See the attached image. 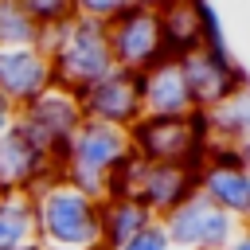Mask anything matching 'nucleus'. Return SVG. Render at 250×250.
Segmentation results:
<instances>
[{
	"label": "nucleus",
	"instance_id": "1",
	"mask_svg": "<svg viewBox=\"0 0 250 250\" xmlns=\"http://www.w3.org/2000/svg\"><path fill=\"white\" fill-rule=\"evenodd\" d=\"M39 51L51 62L55 86L74 94V98L113 70L105 23H94V20L78 16V12L70 20H62V23H55V27H43L39 31Z\"/></svg>",
	"mask_w": 250,
	"mask_h": 250
},
{
	"label": "nucleus",
	"instance_id": "2",
	"mask_svg": "<svg viewBox=\"0 0 250 250\" xmlns=\"http://www.w3.org/2000/svg\"><path fill=\"white\" fill-rule=\"evenodd\" d=\"M31 223L43 250H102L98 199L66 180H51L31 195Z\"/></svg>",
	"mask_w": 250,
	"mask_h": 250
},
{
	"label": "nucleus",
	"instance_id": "3",
	"mask_svg": "<svg viewBox=\"0 0 250 250\" xmlns=\"http://www.w3.org/2000/svg\"><path fill=\"white\" fill-rule=\"evenodd\" d=\"M129 156H133V148H129V133L125 129L82 121L78 133L70 137V145L59 156V180H66L70 188L102 199L109 180L117 176V168Z\"/></svg>",
	"mask_w": 250,
	"mask_h": 250
},
{
	"label": "nucleus",
	"instance_id": "4",
	"mask_svg": "<svg viewBox=\"0 0 250 250\" xmlns=\"http://www.w3.org/2000/svg\"><path fill=\"white\" fill-rule=\"evenodd\" d=\"M207 117L188 113V117H141L129 129V148L133 156L148 164H195L207 152Z\"/></svg>",
	"mask_w": 250,
	"mask_h": 250
},
{
	"label": "nucleus",
	"instance_id": "5",
	"mask_svg": "<svg viewBox=\"0 0 250 250\" xmlns=\"http://www.w3.org/2000/svg\"><path fill=\"white\" fill-rule=\"evenodd\" d=\"M105 35H109V55H113L117 70L145 74L148 66L168 59L164 31H160V12L148 0H125L121 12L105 23Z\"/></svg>",
	"mask_w": 250,
	"mask_h": 250
},
{
	"label": "nucleus",
	"instance_id": "6",
	"mask_svg": "<svg viewBox=\"0 0 250 250\" xmlns=\"http://www.w3.org/2000/svg\"><path fill=\"white\" fill-rule=\"evenodd\" d=\"M195 191L219 207L223 215H230L234 223H250V180L246 168L238 160V148L227 145H207L199 168H195Z\"/></svg>",
	"mask_w": 250,
	"mask_h": 250
},
{
	"label": "nucleus",
	"instance_id": "7",
	"mask_svg": "<svg viewBox=\"0 0 250 250\" xmlns=\"http://www.w3.org/2000/svg\"><path fill=\"white\" fill-rule=\"evenodd\" d=\"M51 180H59V164L35 145V137L20 121H12L0 133V195L31 199Z\"/></svg>",
	"mask_w": 250,
	"mask_h": 250
},
{
	"label": "nucleus",
	"instance_id": "8",
	"mask_svg": "<svg viewBox=\"0 0 250 250\" xmlns=\"http://www.w3.org/2000/svg\"><path fill=\"white\" fill-rule=\"evenodd\" d=\"M180 70H184L188 98H191L195 113H211L230 94H238L242 86H250V74H246V66L234 55H215V51H203V47H195L191 55H184Z\"/></svg>",
	"mask_w": 250,
	"mask_h": 250
},
{
	"label": "nucleus",
	"instance_id": "9",
	"mask_svg": "<svg viewBox=\"0 0 250 250\" xmlns=\"http://www.w3.org/2000/svg\"><path fill=\"white\" fill-rule=\"evenodd\" d=\"M160 227H164L168 242L180 246V250H227L242 223H234L230 215H223L219 207H211V203L195 191V195L184 199L176 211H168V215L160 219Z\"/></svg>",
	"mask_w": 250,
	"mask_h": 250
},
{
	"label": "nucleus",
	"instance_id": "10",
	"mask_svg": "<svg viewBox=\"0 0 250 250\" xmlns=\"http://www.w3.org/2000/svg\"><path fill=\"white\" fill-rule=\"evenodd\" d=\"M16 121L35 137V145L59 164V156H62V148L70 145V137L78 133V125L86 121L82 117V105H78V98L74 94H66V90H59V86H51L47 94H39L31 105H23L20 113H16Z\"/></svg>",
	"mask_w": 250,
	"mask_h": 250
},
{
	"label": "nucleus",
	"instance_id": "11",
	"mask_svg": "<svg viewBox=\"0 0 250 250\" xmlns=\"http://www.w3.org/2000/svg\"><path fill=\"white\" fill-rule=\"evenodd\" d=\"M82 117L98 121V125H113V129H133L145 117V102H141V74L129 70H109L102 82H94L90 90L78 94Z\"/></svg>",
	"mask_w": 250,
	"mask_h": 250
},
{
	"label": "nucleus",
	"instance_id": "12",
	"mask_svg": "<svg viewBox=\"0 0 250 250\" xmlns=\"http://www.w3.org/2000/svg\"><path fill=\"white\" fill-rule=\"evenodd\" d=\"M55 86L51 62L39 47H0V98L20 113Z\"/></svg>",
	"mask_w": 250,
	"mask_h": 250
},
{
	"label": "nucleus",
	"instance_id": "13",
	"mask_svg": "<svg viewBox=\"0 0 250 250\" xmlns=\"http://www.w3.org/2000/svg\"><path fill=\"white\" fill-rule=\"evenodd\" d=\"M141 102H145V117H188V113H195L180 59H160L156 66H148L141 74Z\"/></svg>",
	"mask_w": 250,
	"mask_h": 250
},
{
	"label": "nucleus",
	"instance_id": "14",
	"mask_svg": "<svg viewBox=\"0 0 250 250\" xmlns=\"http://www.w3.org/2000/svg\"><path fill=\"white\" fill-rule=\"evenodd\" d=\"M98 219H102V250H117L125 238L156 223L133 195H105L98 199Z\"/></svg>",
	"mask_w": 250,
	"mask_h": 250
},
{
	"label": "nucleus",
	"instance_id": "15",
	"mask_svg": "<svg viewBox=\"0 0 250 250\" xmlns=\"http://www.w3.org/2000/svg\"><path fill=\"white\" fill-rule=\"evenodd\" d=\"M207 117V141L211 145H227L238 148L250 141V86H242L238 94H230L223 105H215Z\"/></svg>",
	"mask_w": 250,
	"mask_h": 250
},
{
	"label": "nucleus",
	"instance_id": "16",
	"mask_svg": "<svg viewBox=\"0 0 250 250\" xmlns=\"http://www.w3.org/2000/svg\"><path fill=\"white\" fill-rule=\"evenodd\" d=\"M160 12V31H164V51L168 59H184L199 47V4L176 0V4H156Z\"/></svg>",
	"mask_w": 250,
	"mask_h": 250
},
{
	"label": "nucleus",
	"instance_id": "17",
	"mask_svg": "<svg viewBox=\"0 0 250 250\" xmlns=\"http://www.w3.org/2000/svg\"><path fill=\"white\" fill-rule=\"evenodd\" d=\"M23 242H35L31 199H23V195H0V250H16Z\"/></svg>",
	"mask_w": 250,
	"mask_h": 250
},
{
	"label": "nucleus",
	"instance_id": "18",
	"mask_svg": "<svg viewBox=\"0 0 250 250\" xmlns=\"http://www.w3.org/2000/svg\"><path fill=\"white\" fill-rule=\"evenodd\" d=\"M0 47H39V27L20 0H0Z\"/></svg>",
	"mask_w": 250,
	"mask_h": 250
},
{
	"label": "nucleus",
	"instance_id": "19",
	"mask_svg": "<svg viewBox=\"0 0 250 250\" xmlns=\"http://www.w3.org/2000/svg\"><path fill=\"white\" fill-rule=\"evenodd\" d=\"M23 4V12L31 16V23L43 31V27H55V23H62V20H70L74 16V0H20Z\"/></svg>",
	"mask_w": 250,
	"mask_h": 250
},
{
	"label": "nucleus",
	"instance_id": "20",
	"mask_svg": "<svg viewBox=\"0 0 250 250\" xmlns=\"http://www.w3.org/2000/svg\"><path fill=\"white\" fill-rule=\"evenodd\" d=\"M117 250H172V242H168V234H164V227H160V219H156V223H148L145 230H137L133 238H125Z\"/></svg>",
	"mask_w": 250,
	"mask_h": 250
},
{
	"label": "nucleus",
	"instance_id": "21",
	"mask_svg": "<svg viewBox=\"0 0 250 250\" xmlns=\"http://www.w3.org/2000/svg\"><path fill=\"white\" fill-rule=\"evenodd\" d=\"M121 4L125 0H74V12L86 16V20H94V23H109L121 12Z\"/></svg>",
	"mask_w": 250,
	"mask_h": 250
},
{
	"label": "nucleus",
	"instance_id": "22",
	"mask_svg": "<svg viewBox=\"0 0 250 250\" xmlns=\"http://www.w3.org/2000/svg\"><path fill=\"white\" fill-rule=\"evenodd\" d=\"M227 250H250V223H246V227H238V234L230 238V246H227Z\"/></svg>",
	"mask_w": 250,
	"mask_h": 250
},
{
	"label": "nucleus",
	"instance_id": "23",
	"mask_svg": "<svg viewBox=\"0 0 250 250\" xmlns=\"http://www.w3.org/2000/svg\"><path fill=\"white\" fill-rule=\"evenodd\" d=\"M12 121H16V109H12V105H8L4 98H0V133H4V129H8Z\"/></svg>",
	"mask_w": 250,
	"mask_h": 250
},
{
	"label": "nucleus",
	"instance_id": "24",
	"mask_svg": "<svg viewBox=\"0 0 250 250\" xmlns=\"http://www.w3.org/2000/svg\"><path fill=\"white\" fill-rule=\"evenodd\" d=\"M238 160H242V168H246V180H250V141H246V145H238Z\"/></svg>",
	"mask_w": 250,
	"mask_h": 250
},
{
	"label": "nucleus",
	"instance_id": "25",
	"mask_svg": "<svg viewBox=\"0 0 250 250\" xmlns=\"http://www.w3.org/2000/svg\"><path fill=\"white\" fill-rule=\"evenodd\" d=\"M16 250H43L39 242H23V246H16Z\"/></svg>",
	"mask_w": 250,
	"mask_h": 250
},
{
	"label": "nucleus",
	"instance_id": "26",
	"mask_svg": "<svg viewBox=\"0 0 250 250\" xmlns=\"http://www.w3.org/2000/svg\"><path fill=\"white\" fill-rule=\"evenodd\" d=\"M172 250H180V246H172Z\"/></svg>",
	"mask_w": 250,
	"mask_h": 250
}]
</instances>
